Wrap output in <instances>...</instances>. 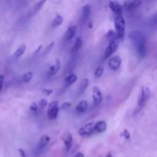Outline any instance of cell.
<instances>
[{"instance_id": "74e56055", "label": "cell", "mask_w": 157, "mask_h": 157, "mask_svg": "<svg viewBox=\"0 0 157 157\" xmlns=\"http://www.w3.org/2000/svg\"><path fill=\"white\" fill-rule=\"evenodd\" d=\"M105 157H113V155H112L111 153H110V152H108V153L107 154V155H106Z\"/></svg>"}, {"instance_id": "4316f807", "label": "cell", "mask_w": 157, "mask_h": 157, "mask_svg": "<svg viewBox=\"0 0 157 157\" xmlns=\"http://www.w3.org/2000/svg\"><path fill=\"white\" fill-rule=\"evenodd\" d=\"M48 106V101L45 99L42 98L40 101H39V107L41 109H44L45 107Z\"/></svg>"}, {"instance_id": "8d00e7d4", "label": "cell", "mask_w": 157, "mask_h": 157, "mask_svg": "<svg viewBox=\"0 0 157 157\" xmlns=\"http://www.w3.org/2000/svg\"><path fill=\"white\" fill-rule=\"evenodd\" d=\"M41 48H42V45H40V46H39V47H38V49H37V50H36V51H35V54H37V53H38V52H39V51H40V50H41Z\"/></svg>"}, {"instance_id": "7a4b0ae2", "label": "cell", "mask_w": 157, "mask_h": 157, "mask_svg": "<svg viewBox=\"0 0 157 157\" xmlns=\"http://www.w3.org/2000/svg\"><path fill=\"white\" fill-rule=\"evenodd\" d=\"M114 28L120 40H123L126 31V22L122 15H116L114 18Z\"/></svg>"}, {"instance_id": "d590c367", "label": "cell", "mask_w": 157, "mask_h": 157, "mask_svg": "<svg viewBox=\"0 0 157 157\" xmlns=\"http://www.w3.org/2000/svg\"><path fill=\"white\" fill-rule=\"evenodd\" d=\"M75 157H84V155L82 152H78V153L75 155Z\"/></svg>"}, {"instance_id": "30bf717a", "label": "cell", "mask_w": 157, "mask_h": 157, "mask_svg": "<svg viewBox=\"0 0 157 157\" xmlns=\"http://www.w3.org/2000/svg\"><path fill=\"white\" fill-rule=\"evenodd\" d=\"M121 58L120 56H113L110 58L108 62V66L112 71H117L121 65Z\"/></svg>"}, {"instance_id": "7c38bea8", "label": "cell", "mask_w": 157, "mask_h": 157, "mask_svg": "<svg viewBox=\"0 0 157 157\" xmlns=\"http://www.w3.org/2000/svg\"><path fill=\"white\" fill-rule=\"evenodd\" d=\"M63 142L64 145H65V150L68 152L71 148L72 143H73V136H72V135L70 133H65V136H63Z\"/></svg>"}, {"instance_id": "d6a6232c", "label": "cell", "mask_w": 157, "mask_h": 157, "mask_svg": "<svg viewBox=\"0 0 157 157\" xmlns=\"http://www.w3.org/2000/svg\"><path fill=\"white\" fill-rule=\"evenodd\" d=\"M3 81H4V76L2 75H0V92L2 89V86H3Z\"/></svg>"}, {"instance_id": "1f68e13d", "label": "cell", "mask_w": 157, "mask_h": 157, "mask_svg": "<svg viewBox=\"0 0 157 157\" xmlns=\"http://www.w3.org/2000/svg\"><path fill=\"white\" fill-rule=\"evenodd\" d=\"M54 45H55V42H52V43H51V44L49 45L48 46L47 48H46L45 50V52H44V53H45V54H47L48 52H50V51L52 50V48H53Z\"/></svg>"}, {"instance_id": "836d02e7", "label": "cell", "mask_w": 157, "mask_h": 157, "mask_svg": "<svg viewBox=\"0 0 157 157\" xmlns=\"http://www.w3.org/2000/svg\"><path fill=\"white\" fill-rule=\"evenodd\" d=\"M152 22H153L154 25H157V12H155V15H154L153 18H152Z\"/></svg>"}, {"instance_id": "cb8c5ba5", "label": "cell", "mask_w": 157, "mask_h": 157, "mask_svg": "<svg viewBox=\"0 0 157 157\" xmlns=\"http://www.w3.org/2000/svg\"><path fill=\"white\" fill-rule=\"evenodd\" d=\"M106 37H107V38L108 39L109 42H110V41H112V40H115V39H120L119 38L118 35H117V32L114 31H113V30H110V31H109L107 33V35H106Z\"/></svg>"}, {"instance_id": "e0dca14e", "label": "cell", "mask_w": 157, "mask_h": 157, "mask_svg": "<svg viewBox=\"0 0 157 157\" xmlns=\"http://www.w3.org/2000/svg\"><path fill=\"white\" fill-rule=\"evenodd\" d=\"M61 69V62L59 60H56L55 64H54L53 65L49 68L48 70V74L50 75H56L58 72L59 71V70Z\"/></svg>"}, {"instance_id": "d6986e66", "label": "cell", "mask_w": 157, "mask_h": 157, "mask_svg": "<svg viewBox=\"0 0 157 157\" xmlns=\"http://www.w3.org/2000/svg\"><path fill=\"white\" fill-rule=\"evenodd\" d=\"M46 1H47V0H40L37 3H35L33 5L32 8V12L33 15H35V14H36V13L40 11V9L43 7V5H45Z\"/></svg>"}, {"instance_id": "8fae6325", "label": "cell", "mask_w": 157, "mask_h": 157, "mask_svg": "<svg viewBox=\"0 0 157 157\" xmlns=\"http://www.w3.org/2000/svg\"><path fill=\"white\" fill-rule=\"evenodd\" d=\"M77 30H78L77 25H71L70 27H68L66 32H65V36H64V40H65V42H69V41H71V39L75 37V35H76Z\"/></svg>"}, {"instance_id": "6da1fadb", "label": "cell", "mask_w": 157, "mask_h": 157, "mask_svg": "<svg viewBox=\"0 0 157 157\" xmlns=\"http://www.w3.org/2000/svg\"><path fill=\"white\" fill-rule=\"evenodd\" d=\"M129 38L131 41L139 58H144L147 52L146 38L144 34L139 30H133L129 33Z\"/></svg>"}, {"instance_id": "484cf974", "label": "cell", "mask_w": 157, "mask_h": 157, "mask_svg": "<svg viewBox=\"0 0 157 157\" xmlns=\"http://www.w3.org/2000/svg\"><path fill=\"white\" fill-rule=\"evenodd\" d=\"M104 69L102 66L98 67V68H96L95 71H94V77H95L96 78H100L102 76L103 74H104Z\"/></svg>"}, {"instance_id": "4fadbf2b", "label": "cell", "mask_w": 157, "mask_h": 157, "mask_svg": "<svg viewBox=\"0 0 157 157\" xmlns=\"http://www.w3.org/2000/svg\"><path fill=\"white\" fill-rule=\"evenodd\" d=\"M88 107V103L86 100H82L78 103V105L75 107V111L78 113V115L82 114V113H85Z\"/></svg>"}, {"instance_id": "52a82bcc", "label": "cell", "mask_w": 157, "mask_h": 157, "mask_svg": "<svg viewBox=\"0 0 157 157\" xmlns=\"http://www.w3.org/2000/svg\"><path fill=\"white\" fill-rule=\"evenodd\" d=\"M108 6L116 15H122L123 14V7L118 1H111Z\"/></svg>"}, {"instance_id": "44dd1931", "label": "cell", "mask_w": 157, "mask_h": 157, "mask_svg": "<svg viewBox=\"0 0 157 157\" xmlns=\"http://www.w3.org/2000/svg\"><path fill=\"white\" fill-rule=\"evenodd\" d=\"M77 79H78V77L77 75H74V74H71V75H68V77L65 78V84L66 87L70 86L71 84H73L74 83H75L77 81Z\"/></svg>"}, {"instance_id": "5bb4252c", "label": "cell", "mask_w": 157, "mask_h": 157, "mask_svg": "<svg viewBox=\"0 0 157 157\" xmlns=\"http://www.w3.org/2000/svg\"><path fill=\"white\" fill-rule=\"evenodd\" d=\"M49 141H50V137H49V136H48V135L46 134L42 135V137H41L40 139V141H39L38 146V149H37L38 152H42V151L45 148V146H47L48 143L49 142Z\"/></svg>"}, {"instance_id": "4dcf8cb0", "label": "cell", "mask_w": 157, "mask_h": 157, "mask_svg": "<svg viewBox=\"0 0 157 157\" xmlns=\"http://www.w3.org/2000/svg\"><path fill=\"white\" fill-rule=\"evenodd\" d=\"M42 93L46 96H49L51 94H53V90L52 89H43L42 90Z\"/></svg>"}, {"instance_id": "8992f818", "label": "cell", "mask_w": 157, "mask_h": 157, "mask_svg": "<svg viewBox=\"0 0 157 157\" xmlns=\"http://www.w3.org/2000/svg\"><path fill=\"white\" fill-rule=\"evenodd\" d=\"M92 97L93 103L95 107H97L102 103L103 95L100 88L97 87H93L92 88Z\"/></svg>"}, {"instance_id": "d4e9b609", "label": "cell", "mask_w": 157, "mask_h": 157, "mask_svg": "<svg viewBox=\"0 0 157 157\" xmlns=\"http://www.w3.org/2000/svg\"><path fill=\"white\" fill-rule=\"evenodd\" d=\"M32 78H33L32 72L29 71V72H27V73L24 74L22 78V81L24 83H28L32 81Z\"/></svg>"}, {"instance_id": "f1b7e54d", "label": "cell", "mask_w": 157, "mask_h": 157, "mask_svg": "<svg viewBox=\"0 0 157 157\" xmlns=\"http://www.w3.org/2000/svg\"><path fill=\"white\" fill-rule=\"evenodd\" d=\"M122 136H123V137L125 138L126 139H129L130 137V132L128 131L127 130H123V132L122 133Z\"/></svg>"}, {"instance_id": "ba28073f", "label": "cell", "mask_w": 157, "mask_h": 157, "mask_svg": "<svg viewBox=\"0 0 157 157\" xmlns=\"http://www.w3.org/2000/svg\"><path fill=\"white\" fill-rule=\"evenodd\" d=\"M94 132V123H88L84 126L79 129L78 133L81 136H88L92 134Z\"/></svg>"}, {"instance_id": "f546056e", "label": "cell", "mask_w": 157, "mask_h": 157, "mask_svg": "<svg viewBox=\"0 0 157 157\" xmlns=\"http://www.w3.org/2000/svg\"><path fill=\"white\" fill-rule=\"evenodd\" d=\"M29 109L32 110V111H33V112L37 111V110H38L37 104H36V103H35V102L32 103V104L30 105V107H29Z\"/></svg>"}, {"instance_id": "ac0fdd59", "label": "cell", "mask_w": 157, "mask_h": 157, "mask_svg": "<svg viewBox=\"0 0 157 157\" xmlns=\"http://www.w3.org/2000/svg\"><path fill=\"white\" fill-rule=\"evenodd\" d=\"M63 22H64L63 17H62L61 15H59V14H57V15L55 16V18H54V19L52 20V27L53 28L59 27L60 25H62V23H63Z\"/></svg>"}, {"instance_id": "f35d334b", "label": "cell", "mask_w": 157, "mask_h": 157, "mask_svg": "<svg viewBox=\"0 0 157 157\" xmlns=\"http://www.w3.org/2000/svg\"><path fill=\"white\" fill-rule=\"evenodd\" d=\"M93 27V25H92V23L91 22H89V24H88V28H91Z\"/></svg>"}, {"instance_id": "9a60e30c", "label": "cell", "mask_w": 157, "mask_h": 157, "mask_svg": "<svg viewBox=\"0 0 157 157\" xmlns=\"http://www.w3.org/2000/svg\"><path fill=\"white\" fill-rule=\"evenodd\" d=\"M107 123L104 120H101L94 124V132L97 133H104L107 130Z\"/></svg>"}, {"instance_id": "ffe728a7", "label": "cell", "mask_w": 157, "mask_h": 157, "mask_svg": "<svg viewBox=\"0 0 157 157\" xmlns=\"http://www.w3.org/2000/svg\"><path fill=\"white\" fill-rule=\"evenodd\" d=\"M81 46H82V40H81V38L78 37L76 38V40H75V44L72 46L71 52H72V53H77V52L81 49Z\"/></svg>"}, {"instance_id": "83f0119b", "label": "cell", "mask_w": 157, "mask_h": 157, "mask_svg": "<svg viewBox=\"0 0 157 157\" xmlns=\"http://www.w3.org/2000/svg\"><path fill=\"white\" fill-rule=\"evenodd\" d=\"M71 107V104L70 102H65L62 104L61 106V109L62 110H66V109L70 108Z\"/></svg>"}, {"instance_id": "277c9868", "label": "cell", "mask_w": 157, "mask_h": 157, "mask_svg": "<svg viewBox=\"0 0 157 157\" xmlns=\"http://www.w3.org/2000/svg\"><path fill=\"white\" fill-rule=\"evenodd\" d=\"M119 45H120V39H115V40L110 41L107 48L104 54V59H108L118 49Z\"/></svg>"}, {"instance_id": "e575fe53", "label": "cell", "mask_w": 157, "mask_h": 157, "mask_svg": "<svg viewBox=\"0 0 157 157\" xmlns=\"http://www.w3.org/2000/svg\"><path fill=\"white\" fill-rule=\"evenodd\" d=\"M19 152H20V154H21L22 155V157H25V152H24V150H23V149H19Z\"/></svg>"}, {"instance_id": "3957f363", "label": "cell", "mask_w": 157, "mask_h": 157, "mask_svg": "<svg viewBox=\"0 0 157 157\" xmlns=\"http://www.w3.org/2000/svg\"><path fill=\"white\" fill-rule=\"evenodd\" d=\"M150 89L147 87H142L140 89V92H139V97H138L137 100V104L139 107H142L145 105L146 101H148V99L150 97Z\"/></svg>"}, {"instance_id": "603a6c76", "label": "cell", "mask_w": 157, "mask_h": 157, "mask_svg": "<svg viewBox=\"0 0 157 157\" xmlns=\"http://www.w3.org/2000/svg\"><path fill=\"white\" fill-rule=\"evenodd\" d=\"M91 5L89 4H87V5H84L82 8V16L83 18H84L85 19L88 18V17L91 15Z\"/></svg>"}, {"instance_id": "2e32d148", "label": "cell", "mask_w": 157, "mask_h": 157, "mask_svg": "<svg viewBox=\"0 0 157 157\" xmlns=\"http://www.w3.org/2000/svg\"><path fill=\"white\" fill-rule=\"evenodd\" d=\"M89 86V80L88 78H84L82 81H81L79 84V87H78V94H84V92L86 91L87 88Z\"/></svg>"}, {"instance_id": "9c48e42d", "label": "cell", "mask_w": 157, "mask_h": 157, "mask_svg": "<svg viewBox=\"0 0 157 157\" xmlns=\"http://www.w3.org/2000/svg\"><path fill=\"white\" fill-rule=\"evenodd\" d=\"M142 0H124L123 2V7L126 10H133L135 8L140 6L142 4Z\"/></svg>"}, {"instance_id": "5b68a950", "label": "cell", "mask_w": 157, "mask_h": 157, "mask_svg": "<svg viewBox=\"0 0 157 157\" xmlns=\"http://www.w3.org/2000/svg\"><path fill=\"white\" fill-rule=\"evenodd\" d=\"M59 112V103L58 101H54L51 102L48 109V117L50 120H55L58 115Z\"/></svg>"}, {"instance_id": "7402d4cb", "label": "cell", "mask_w": 157, "mask_h": 157, "mask_svg": "<svg viewBox=\"0 0 157 157\" xmlns=\"http://www.w3.org/2000/svg\"><path fill=\"white\" fill-rule=\"evenodd\" d=\"M26 51V45H22L19 46L18 48L16 49V51L14 53V58L18 59L20 57L24 55V53Z\"/></svg>"}]
</instances>
